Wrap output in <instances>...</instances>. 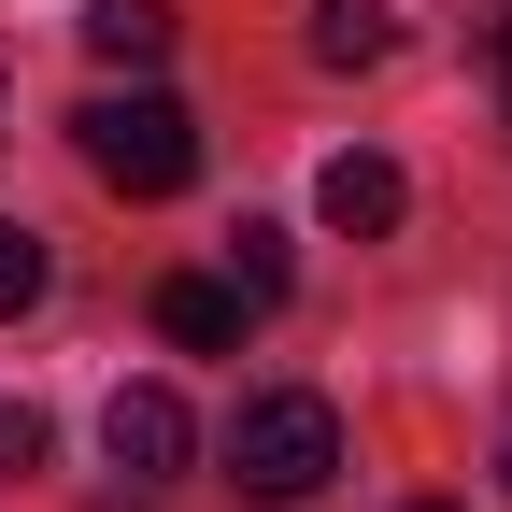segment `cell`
<instances>
[{
    "label": "cell",
    "mask_w": 512,
    "mask_h": 512,
    "mask_svg": "<svg viewBox=\"0 0 512 512\" xmlns=\"http://www.w3.org/2000/svg\"><path fill=\"white\" fill-rule=\"evenodd\" d=\"M72 128H86V171L114 185V200H171V185H200V114L157 100V86H114V100H86Z\"/></svg>",
    "instance_id": "1"
},
{
    "label": "cell",
    "mask_w": 512,
    "mask_h": 512,
    "mask_svg": "<svg viewBox=\"0 0 512 512\" xmlns=\"http://www.w3.org/2000/svg\"><path fill=\"white\" fill-rule=\"evenodd\" d=\"M228 470H242V498L299 512L313 484L342 470V413L313 399V384H285V399H242V427H228Z\"/></svg>",
    "instance_id": "2"
},
{
    "label": "cell",
    "mask_w": 512,
    "mask_h": 512,
    "mask_svg": "<svg viewBox=\"0 0 512 512\" xmlns=\"http://www.w3.org/2000/svg\"><path fill=\"white\" fill-rule=\"evenodd\" d=\"M100 456L128 484H185V456H200V427H185L171 384H114V413H100Z\"/></svg>",
    "instance_id": "3"
},
{
    "label": "cell",
    "mask_w": 512,
    "mask_h": 512,
    "mask_svg": "<svg viewBox=\"0 0 512 512\" xmlns=\"http://www.w3.org/2000/svg\"><path fill=\"white\" fill-rule=\"evenodd\" d=\"M313 214H328L342 242H384V228L413 214V185L384 171V157H328V171H313Z\"/></svg>",
    "instance_id": "4"
},
{
    "label": "cell",
    "mask_w": 512,
    "mask_h": 512,
    "mask_svg": "<svg viewBox=\"0 0 512 512\" xmlns=\"http://www.w3.org/2000/svg\"><path fill=\"white\" fill-rule=\"evenodd\" d=\"M242 313H256V299H242L228 271H171V285H157V328H171L185 356H228V342H242Z\"/></svg>",
    "instance_id": "5"
},
{
    "label": "cell",
    "mask_w": 512,
    "mask_h": 512,
    "mask_svg": "<svg viewBox=\"0 0 512 512\" xmlns=\"http://www.w3.org/2000/svg\"><path fill=\"white\" fill-rule=\"evenodd\" d=\"M86 57H114V72L171 57V0H86Z\"/></svg>",
    "instance_id": "6"
},
{
    "label": "cell",
    "mask_w": 512,
    "mask_h": 512,
    "mask_svg": "<svg viewBox=\"0 0 512 512\" xmlns=\"http://www.w3.org/2000/svg\"><path fill=\"white\" fill-rule=\"evenodd\" d=\"M384 43H399V15H384V0H313V57H328V72H370Z\"/></svg>",
    "instance_id": "7"
},
{
    "label": "cell",
    "mask_w": 512,
    "mask_h": 512,
    "mask_svg": "<svg viewBox=\"0 0 512 512\" xmlns=\"http://www.w3.org/2000/svg\"><path fill=\"white\" fill-rule=\"evenodd\" d=\"M285 271H299V256H285V228H242V271H228V285H242L256 313H271V299H285Z\"/></svg>",
    "instance_id": "8"
},
{
    "label": "cell",
    "mask_w": 512,
    "mask_h": 512,
    "mask_svg": "<svg viewBox=\"0 0 512 512\" xmlns=\"http://www.w3.org/2000/svg\"><path fill=\"white\" fill-rule=\"evenodd\" d=\"M29 299H43V242H29V228H0V313H29Z\"/></svg>",
    "instance_id": "9"
},
{
    "label": "cell",
    "mask_w": 512,
    "mask_h": 512,
    "mask_svg": "<svg viewBox=\"0 0 512 512\" xmlns=\"http://www.w3.org/2000/svg\"><path fill=\"white\" fill-rule=\"evenodd\" d=\"M0 470H43V413L29 399H0Z\"/></svg>",
    "instance_id": "10"
},
{
    "label": "cell",
    "mask_w": 512,
    "mask_h": 512,
    "mask_svg": "<svg viewBox=\"0 0 512 512\" xmlns=\"http://www.w3.org/2000/svg\"><path fill=\"white\" fill-rule=\"evenodd\" d=\"M484 86H498V128H512V15H498V57H484Z\"/></svg>",
    "instance_id": "11"
},
{
    "label": "cell",
    "mask_w": 512,
    "mask_h": 512,
    "mask_svg": "<svg viewBox=\"0 0 512 512\" xmlns=\"http://www.w3.org/2000/svg\"><path fill=\"white\" fill-rule=\"evenodd\" d=\"M427 512H441V498H427Z\"/></svg>",
    "instance_id": "12"
},
{
    "label": "cell",
    "mask_w": 512,
    "mask_h": 512,
    "mask_svg": "<svg viewBox=\"0 0 512 512\" xmlns=\"http://www.w3.org/2000/svg\"><path fill=\"white\" fill-rule=\"evenodd\" d=\"M498 470H512V456H498Z\"/></svg>",
    "instance_id": "13"
}]
</instances>
